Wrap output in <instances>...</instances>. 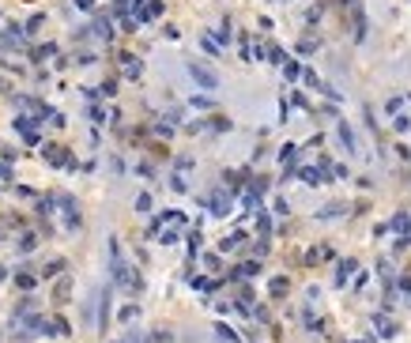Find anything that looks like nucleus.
Wrapping results in <instances>:
<instances>
[{
	"label": "nucleus",
	"instance_id": "nucleus-1",
	"mask_svg": "<svg viewBox=\"0 0 411 343\" xmlns=\"http://www.w3.org/2000/svg\"><path fill=\"white\" fill-rule=\"evenodd\" d=\"M42 155H45V159H49L53 166H68V170H72V166H76V163H72V155H68V151H60L57 144H45V147H42Z\"/></svg>",
	"mask_w": 411,
	"mask_h": 343
},
{
	"label": "nucleus",
	"instance_id": "nucleus-2",
	"mask_svg": "<svg viewBox=\"0 0 411 343\" xmlns=\"http://www.w3.org/2000/svg\"><path fill=\"white\" fill-rule=\"evenodd\" d=\"M15 129L23 132L26 144H38V140H42V136H38V121H30V117H15Z\"/></svg>",
	"mask_w": 411,
	"mask_h": 343
},
{
	"label": "nucleus",
	"instance_id": "nucleus-3",
	"mask_svg": "<svg viewBox=\"0 0 411 343\" xmlns=\"http://www.w3.org/2000/svg\"><path fill=\"white\" fill-rule=\"evenodd\" d=\"M159 11H163V4L159 0H136V19H159Z\"/></svg>",
	"mask_w": 411,
	"mask_h": 343
},
{
	"label": "nucleus",
	"instance_id": "nucleus-4",
	"mask_svg": "<svg viewBox=\"0 0 411 343\" xmlns=\"http://www.w3.org/2000/svg\"><path fill=\"white\" fill-rule=\"evenodd\" d=\"M189 76L197 79L200 87H215V76H211L207 68H200V64H189Z\"/></svg>",
	"mask_w": 411,
	"mask_h": 343
},
{
	"label": "nucleus",
	"instance_id": "nucleus-5",
	"mask_svg": "<svg viewBox=\"0 0 411 343\" xmlns=\"http://www.w3.org/2000/svg\"><path fill=\"white\" fill-rule=\"evenodd\" d=\"M355 268H359L355 260H340V268H336V283H340V287H347V275H351Z\"/></svg>",
	"mask_w": 411,
	"mask_h": 343
},
{
	"label": "nucleus",
	"instance_id": "nucleus-6",
	"mask_svg": "<svg viewBox=\"0 0 411 343\" xmlns=\"http://www.w3.org/2000/svg\"><path fill=\"white\" fill-rule=\"evenodd\" d=\"M374 328H377V332H381V336H385V340H393V336H396V325H393V321H385V317H381V313H377V317H374Z\"/></svg>",
	"mask_w": 411,
	"mask_h": 343
},
{
	"label": "nucleus",
	"instance_id": "nucleus-7",
	"mask_svg": "<svg viewBox=\"0 0 411 343\" xmlns=\"http://www.w3.org/2000/svg\"><path fill=\"white\" fill-rule=\"evenodd\" d=\"M121 68H125L129 79H140V60L136 57H121Z\"/></svg>",
	"mask_w": 411,
	"mask_h": 343
},
{
	"label": "nucleus",
	"instance_id": "nucleus-8",
	"mask_svg": "<svg viewBox=\"0 0 411 343\" xmlns=\"http://www.w3.org/2000/svg\"><path fill=\"white\" fill-rule=\"evenodd\" d=\"M340 144H343V147H347V151H351V155H355V151H359V147H355V132H351V129H347V125H340Z\"/></svg>",
	"mask_w": 411,
	"mask_h": 343
},
{
	"label": "nucleus",
	"instance_id": "nucleus-9",
	"mask_svg": "<svg viewBox=\"0 0 411 343\" xmlns=\"http://www.w3.org/2000/svg\"><path fill=\"white\" fill-rule=\"evenodd\" d=\"M207 204H211V211H215V215H226V211H230V196H211Z\"/></svg>",
	"mask_w": 411,
	"mask_h": 343
},
{
	"label": "nucleus",
	"instance_id": "nucleus-10",
	"mask_svg": "<svg viewBox=\"0 0 411 343\" xmlns=\"http://www.w3.org/2000/svg\"><path fill=\"white\" fill-rule=\"evenodd\" d=\"M393 230H396V234H408V238H411V219H408V215H396V219H393Z\"/></svg>",
	"mask_w": 411,
	"mask_h": 343
},
{
	"label": "nucleus",
	"instance_id": "nucleus-11",
	"mask_svg": "<svg viewBox=\"0 0 411 343\" xmlns=\"http://www.w3.org/2000/svg\"><path fill=\"white\" fill-rule=\"evenodd\" d=\"M15 287H19V291H34V275L19 272V275H15Z\"/></svg>",
	"mask_w": 411,
	"mask_h": 343
},
{
	"label": "nucleus",
	"instance_id": "nucleus-12",
	"mask_svg": "<svg viewBox=\"0 0 411 343\" xmlns=\"http://www.w3.org/2000/svg\"><path fill=\"white\" fill-rule=\"evenodd\" d=\"M294 155H298L294 147H283V155H279V159H283V170H287V173L294 170Z\"/></svg>",
	"mask_w": 411,
	"mask_h": 343
},
{
	"label": "nucleus",
	"instance_id": "nucleus-13",
	"mask_svg": "<svg viewBox=\"0 0 411 343\" xmlns=\"http://www.w3.org/2000/svg\"><path fill=\"white\" fill-rule=\"evenodd\" d=\"M302 76V68L294 64V60H283V79H298Z\"/></svg>",
	"mask_w": 411,
	"mask_h": 343
},
{
	"label": "nucleus",
	"instance_id": "nucleus-14",
	"mask_svg": "<svg viewBox=\"0 0 411 343\" xmlns=\"http://www.w3.org/2000/svg\"><path fill=\"white\" fill-rule=\"evenodd\" d=\"M189 106H197V110H211V98H207V95H193V98H189Z\"/></svg>",
	"mask_w": 411,
	"mask_h": 343
},
{
	"label": "nucleus",
	"instance_id": "nucleus-15",
	"mask_svg": "<svg viewBox=\"0 0 411 343\" xmlns=\"http://www.w3.org/2000/svg\"><path fill=\"white\" fill-rule=\"evenodd\" d=\"M343 211H347L343 204H328V207H321V211H317V219H328V215H343Z\"/></svg>",
	"mask_w": 411,
	"mask_h": 343
},
{
	"label": "nucleus",
	"instance_id": "nucleus-16",
	"mask_svg": "<svg viewBox=\"0 0 411 343\" xmlns=\"http://www.w3.org/2000/svg\"><path fill=\"white\" fill-rule=\"evenodd\" d=\"M215 332L223 336V340H226V343H241V340H238V336H234V328H226V325H215Z\"/></svg>",
	"mask_w": 411,
	"mask_h": 343
},
{
	"label": "nucleus",
	"instance_id": "nucleus-17",
	"mask_svg": "<svg viewBox=\"0 0 411 343\" xmlns=\"http://www.w3.org/2000/svg\"><path fill=\"white\" fill-rule=\"evenodd\" d=\"M283 291H287V275H275V279H272V294L279 298Z\"/></svg>",
	"mask_w": 411,
	"mask_h": 343
},
{
	"label": "nucleus",
	"instance_id": "nucleus-18",
	"mask_svg": "<svg viewBox=\"0 0 411 343\" xmlns=\"http://www.w3.org/2000/svg\"><path fill=\"white\" fill-rule=\"evenodd\" d=\"M302 181H309V185H317V181H321V170H313V166H306V170H302Z\"/></svg>",
	"mask_w": 411,
	"mask_h": 343
},
{
	"label": "nucleus",
	"instance_id": "nucleus-19",
	"mask_svg": "<svg viewBox=\"0 0 411 343\" xmlns=\"http://www.w3.org/2000/svg\"><path fill=\"white\" fill-rule=\"evenodd\" d=\"M53 53H57L53 45H38V49H34V57H38V60H45V57H53Z\"/></svg>",
	"mask_w": 411,
	"mask_h": 343
},
{
	"label": "nucleus",
	"instance_id": "nucleus-20",
	"mask_svg": "<svg viewBox=\"0 0 411 343\" xmlns=\"http://www.w3.org/2000/svg\"><path fill=\"white\" fill-rule=\"evenodd\" d=\"M19 249H23V253H30V249H34V234H23V241H19Z\"/></svg>",
	"mask_w": 411,
	"mask_h": 343
},
{
	"label": "nucleus",
	"instance_id": "nucleus-21",
	"mask_svg": "<svg viewBox=\"0 0 411 343\" xmlns=\"http://www.w3.org/2000/svg\"><path fill=\"white\" fill-rule=\"evenodd\" d=\"M136 313H140L136 306H125V309H121V321H132V317H136Z\"/></svg>",
	"mask_w": 411,
	"mask_h": 343
},
{
	"label": "nucleus",
	"instance_id": "nucleus-22",
	"mask_svg": "<svg viewBox=\"0 0 411 343\" xmlns=\"http://www.w3.org/2000/svg\"><path fill=\"white\" fill-rule=\"evenodd\" d=\"M193 287H200V291H215V287H219V283H211V279H197V283H193Z\"/></svg>",
	"mask_w": 411,
	"mask_h": 343
},
{
	"label": "nucleus",
	"instance_id": "nucleus-23",
	"mask_svg": "<svg viewBox=\"0 0 411 343\" xmlns=\"http://www.w3.org/2000/svg\"><path fill=\"white\" fill-rule=\"evenodd\" d=\"M268 60H275V64L283 60V49H279V45H272V49H268Z\"/></svg>",
	"mask_w": 411,
	"mask_h": 343
},
{
	"label": "nucleus",
	"instance_id": "nucleus-24",
	"mask_svg": "<svg viewBox=\"0 0 411 343\" xmlns=\"http://www.w3.org/2000/svg\"><path fill=\"white\" fill-rule=\"evenodd\" d=\"M136 207H140V211H147V207H151V196H147V192H144V196H136Z\"/></svg>",
	"mask_w": 411,
	"mask_h": 343
},
{
	"label": "nucleus",
	"instance_id": "nucleus-25",
	"mask_svg": "<svg viewBox=\"0 0 411 343\" xmlns=\"http://www.w3.org/2000/svg\"><path fill=\"white\" fill-rule=\"evenodd\" d=\"M400 291H404V294H411V275H404V279H400Z\"/></svg>",
	"mask_w": 411,
	"mask_h": 343
},
{
	"label": "nucleus",
	"instance_id": "nucleus-26",
	"mask_svg": "<svg viewBox=\"0 0 411 343\" xmlns=\"http://www.w3.org/2000/svg\"><path fill=\"white\" fill-rule=\"evenodd\" d=\"M76 4H79V8H91V4H94V0H76Z\"/></svg>",
	"mask_w": 411,
	"mask_h": 343
}]
</instances>
